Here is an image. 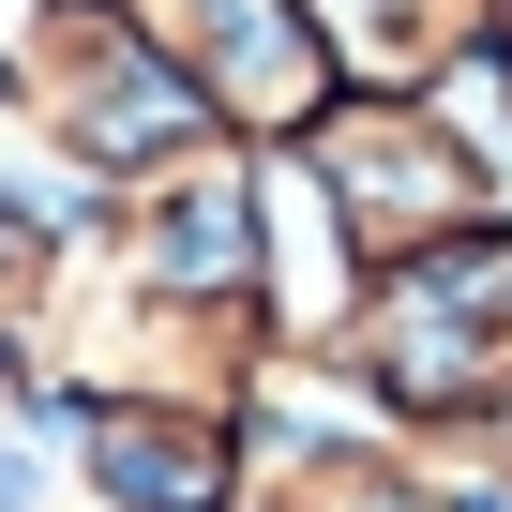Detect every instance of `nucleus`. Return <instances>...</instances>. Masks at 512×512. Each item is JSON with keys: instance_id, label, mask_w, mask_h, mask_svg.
I'll return each mask as SVG.
<instances>
[{"instance_id": "1", "label": "nucleus", "mask_w": 512, "mask_h": 512, "mask_svg": "<svg viewBox=\"0 0 512 512\" xmlns=\"http://www.w3.org/2000/svg\"><path fill=\"white\" fill-rule=\"evenodd\" d=\"M362 362L407 392V407H497L512 392V241H422L392 256V287L362 302Z\"/></svg>"}, {"instance_id": "7", "label": "nucleus", "mask_w": 512, "mask_h": 512, "mask_svg": "<svg viewBox=\"0 0 512 512\" xmlns=\"http://www.w3.org/2000/svg\"><path fill=\"white\" fill-rule=\"evenodd\" d=\"M317 16H332V46H347L362 76H392V91H407V76L467 31V0H317Z\"/></svg>"}, {"instance_id": "2", "label": "nucleus", "mask_w": 512, "mask_h": 512, "mask_svg": "<svg viewBox=\"0 0 512 512\" xmlns=\"http://www.w3.org/2000/svg\"><path fill=\"white\" fill-rule=\"evenodd\" d=\"M31 106L76 166H166L196 151V91L151 61V31L121 0H46L31 16Z\"/></svg>"}, {"instance_id": "4", "label": "nucleus", "mask_w": 512, "mask_h": 512, "mask_svg": "<svg viewBox=\"0 0 512 512\" xmlns=\"http://www.w3.org/2000/svg\"><path fill=\"white\" fill-rule=\"evenodd\" d=\"M317 181H332L347 241H377V256H422L482 211V166L422 106H317Z\"/></svg>"}, {"instance_id": "6", "label": "nucleus", "mask_w": 512, "mask_h": 512, "mask_svg": "<svg viewBox=\"0 0 512 512\" xmlns=\"http://www.w3.org/2000/svg\"><path fill=\"white\" fill-rule=\"evenodd\" d=\"M136 272H151V287H241V272H256V196H241L226 151H181V181H151Z\"/></svg>"}, {"instance_id": "9", "label": "nucleus", "mask_w": 512, "mask_h": 512, "mask_svg": "<svg viewBox=\"0 0 512 512\" xmlns=\"http://www.w3.org/2000/svg\"><path fill=\"white\" fill-rule=\"evenodd\" d=\"M31 287H46V226H31V211H0V347L31 332Z\"/></svg>"}, {"instance_id": "5", "label": "nucleus", "mask_w": 512, "mask_h": 512, "mask_svg": "<svg viewBox=\"0 0 512 512\" xmlns=\"http://www.w3.org/2000/svg\"><path fill=\"white\" fill-rule=\"evenodd\" d=\"M91 482H106L121 512H226V437H211V407L106 392V407H91Z\"/></svg>"}, {"instance_id": "8", "label": "nucleus", "mask_w": 512, "mask_h": 512, "mask_svg": "<svg viewBox=\"0 0 512 512\" xmlns=\"http://www.w3.org/2000/svg\"><path fill=\"white\" fill-rule=\"evenodd\" d=\"M287 512H437L407 467H377V452H317L302 482H287Z\"/></svg>"}, {"instance_id": "3", "label": "nucleus", "mask_w": 512, "mask_h": 512, "mask_svg": "<svg viewBox=\"0 0 512 512\" xmlns=\"http://www.w3.org/2000/svg\"><path fill=\"white\" fill-rule=\"evenodd\" d=\"M121 16H136L151 61H166L196 106H226V121L302 136V121L332 106V46L302 31V0H121Z\"/></svg>"}]
</instances>
